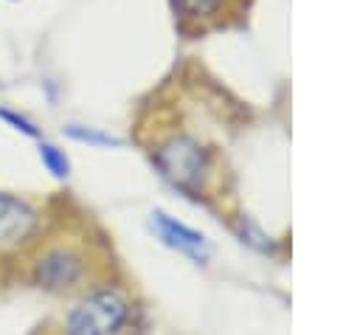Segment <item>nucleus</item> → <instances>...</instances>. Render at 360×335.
I'll return each mask as SVG.
<instances>
[{"label":"nucleus","mask_w":360,"mask_h":335,"mask_svg":"<svg viewBox=\"0 0 360 335\" xmlns=\"http://www.w3.org/2000/svg\"><path fill=\"white\" fill-rule=\"evenodd\" d=\"M39 160H42V166L51 172V177H56V180H65V177L70 175V158H68L56 144L39 141Z\"/></svg>","instance_id":"8"},{"label":"nucleus","mask_w":360,"mask_h":335,"mask_svg":"<svg viewBox=\"0 0 360 335\" xmlns=\"http://www.w3.org/2000/svg\"><path fill=\"white\" fill-rule=\"evenodd\" d=\"M65 135L79 141V144H87V146H124L121 138H115L110 132H101V129H93V127H82V124H68Z\"/></svg>","instance_id":"7"},{"label":"nucleus","mask_w":360,"mask_h":335,"mask_svg":"<svg viewBox=\"0 0 360 335\" xmlns=\"http://www.w3.org/2000/svg\"><path fill=\"white\" fill-rule=\"evenodd\" d=\"M149 222H152V231L158 234V239H160L163 245L174 248L177 253H183V256H188V259H194L197 265L208 262L211 245H208V239H205L200 231H194V228H188L186 222L169 217L166 211H152Z\"/></svg>","instance_id":"5"},{"label":"nucleus","mask_w":360,"mask_h":335,"mask_svg":"<svg viewBox=\"0 0 360 335\" xmlns=\"http://www.w3.org/2000/svg\"><path fill=\"white\" fill-rule=\"evenodd\" d=\"M39 228L37 208L8 191H0V248H17L28 242Z\"/></svg>","instance_id":"4"},{"label":"nucleus","mask_w":360,"mask_h":335,"mask_svg":"<svg viewBox=\"0 0 360 335\" xmlns=\"http://www.w3.org/2000/svg\"><path fill=\"white\" fill-rule=\"evenodd\" d=\"M239 236H242V242H248V245H253L256 251H262V253H270L273 251V242H270V236H264L248 217H239Z\"/></svg>","instance_id":"9"},{"label":"nucleus","mask_w":360,"mask_h":335,"mask_svg":"<svg viewBox=\"0 0 360 335\" xmlns=\"http://www.w3.org/2000/svg\"><path fill=\"white\" fill-rule=\"evenodd\" d=\"M242 0H172L174 14L180 20V28L205 31L211 25H219L225 14H231Z\"/></svg>","instance_id":"6"},{"label":"nucleus","mask_w":360,"mask_h":335,"mask_svg":"<svg viewBox=\"0 0 360 335\" xmlns=\"http://www.w3.org/2000/svg\"><path fill=\"white\" fill-rule=\"evenodd\" d=\"M152 160L174 189H180L186 197H194V200L205 197L217 180L214 152L200 138L186 132H177L160 141L152 152Z\"/></svg>","instance_id":"1"},{"label":"nucleus","mask_w":360,"mask_h":335,"mask_svg":"<svg viewBox=\"0 0 360 335\" xmlns=\"http://www.w3.org/2000/svg\"><path fill=\"white\" fill-rule=\"evenodd\" d=\"M129 321V296L115 284H98L65 312L62 335H124Z\"/></svg>","instance_id":"2"},{"label":"nucleus","mask_w":360,"mask_h":335,"mask_svg":"<svg viewBox=\"0 0 360 335\" xmlns=\"http://www.w3.org/2000/svg\"><path fill=\"white\" fill-rule=\"evenodd\" d=\"M0 118H3L6 124H11L14 129H20L22 135H28V138H39V127H37L34 121H28L25 115H20V113H14V110L0 107Z\"/></svg>","instance_id":"10"},{"label":"nucleus","mask_w":360,"mask_h":335,"mask_svg":"<svg viewBox=\"0 0 360 335\" xmlns=\"http://www.w3.org/2000/svg\"><path fill=\"white\" fill-rule=\"evenodd\" d=\"M34 282L48 293L76 290L87 276V262L82 251L70 245H53L34 262Z\"/></svg>","instance_id":"3"}]
</instances>
